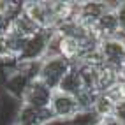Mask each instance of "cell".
<instances>
[{
  "instance_id": "ba28073f",
  "label": "cell",
  "mask_w": 125,
  "mask_h": 125,
  "mask_svg": "<svg viewBox=\"0 0 125 125\" xmlns=\"http://www.w3.org/2000/svg\"><path fill=\"white\" fill-rule=\"evenodd\" d=\"M56 90L63 92V94H69V95H74V97H78L81 94V92H83V81H81L78 67H74V65H72V69L63 76L62 83L58 85Z\"/></svg>"
},
{
  "instance_id": "9a60e30c",
  "label": "cell",
  "mask_w": 125,
  "mask_h": 125,
  "mask_svg": "<svg viewBox=\"0 0 125 125\" xmlns=\"http://www.w3.org/2000/svg\"><path fill=\"white\" fill-rule=\"evenodd\" d=\"M12 125H30V123H23V122H14Z\"/></svg>"
},
{
  "instance_id": "7a4b0ae2",
  "label": "cell",
  "mask_w": 125,
  "mask_h": 125,
  "mask_svg": "<svg viewBox=\"0 0 125 125\" xmlns=\"http://www.w3.org/2000/svg\"><path fill=\"white\" fill-rule=\"evenodd\" d=\"M48 109L51 113L53 122H60V123H69L81 113L78 97L63 94L60 90H53Z\"/></svg>"
},
{
  "instance_id": "3957f363",
  "label": "cell",
  "mask_w": 125,
  "mask_h": 125,
  "mask_svg": "<svg viewBox=\"0 0 125 125\" xmlns=\"http://www.w3.org/2000/svg\"><path fill=\"white\" fill-rule=\"evenodd\" d=\"M99 55L102 65L118 69L125 60V37H111L99 42Z\"/></svg>"
},
{
  "instance_id": "4fadbf2b",
  "label": "cell",
  "mask_w": 125,
  "mask_h": 125,
  "mask_svg": "<svg viewBox=\"0 0 125 125\" xmlns=\"http://www.w3.org/2000/svg\"><path fill=\"white\" fill-rule=\"evenodd\" d=\"M97 125H125V123H122L120 120H116L115 116H107V118L99 120V123H97Z\"/></svg>"
},
{
  "instance_id": "30bf717a",
  "label": "cell",
  "mask_w": 125,
  "mask_h": 125,
  "mask_svg": "<svg viewBox=\"0 0 125 125\" xmlns=\"http://www.w3.org/2000/svg\"><path fill=\"white\" fill-rule=\"evenodd\" d=\"M21 9V4L18 2H7V0H0V21H7Z\"/></svg>"
},
{
  "instance_id": "5b68a950",
  "label": "cell",
  "mask_w": 125,
  "mask_h": 125,
  "mask_svg": "<svg viewBox=\"0 0 125 125\" xmlns=\"http://www.w3.org/2000/svg\"><path fill=\"white\" fill-rule=\"evenodd\" d=\"M21 11L41 30H53V18H51V11H49V2H23Z\"/></svg>"
},
{
  "instance_id": "277c9868",
  "label": "cell",
  "mask_w": 125,
  "mask_h": 125,
  "mask_svg": "<svg viewBox=\"0 0 125 125\" xmlns=\"http://www.w3.org/2000/svg\"><path fill=\"white\" fill-rule=\"evenodd\" d=\"M53 90H49L44 83H41L37 78L28 83L25 94L21 95V106H28L34 109H46L49 106V99H51Z\"/></svg>"
},
{
  "instance_id": "52a82bcc",
  "label": "cell",
  "mask_w": 125,
  "mask_h": 125,
  "mask_svg": "<svg viewBox=\"0 0 125 125\" xmlns=\"http://www.w3.org/2000/svg\"><path fill=\"white\" fill-rule=\"evenodd\" d=\"M23 41L16 39L7 32H0V62H12L16 63L21 49Z\"/></svg>"
},
{
  "instance_id": "8fae6325",
  "label": "cell",
  "mask_w": 125,
  "mask_h": 125,
  "mask_svg": "<svg viewBox=\"0 0 125 125\" xmlns=\"http://www.w3.org/2000/svg\"><path fill=\"white\" fill-rule=\"evenodd\" d=\"M113 11H115V16H116L120 35L125 37V2H116L115 7H113Z\"/></svg>"
},
{
  "instance_id": "8992f818",
  "label": "cell",
  "mask_w": 125,
  "mask_h": 125,
  "mask_svg": "<svg viewBox=\"0 0 125 125\" xmlns=\"http://www.w3.org/2000/svg\"><path fill=\"white\" fill-rule=\"evenodd\" d=\"M41 28L37 27V25L32 21L27 14H25L21 9L16 12L12 18L9 20V27H7V34H11L14 35L16 39H30V37H34L35 34H39Z\"/></svg>"
},
{
  "instance_id": "5bb4252c",
  "label": "cell",
  "mask_w": 125,
  "mask_h": 125,
  "mask_svg": "<svg viewBox=\"0 0 125 125\" xmlns=\"http://www.w3.org/2000/svg\"><path fill=\"white\" fill-rule=\"evenodd\" d=\"M118 74H120V79L125 83V60L122 62V65L118 67Z\"/></svg>"
},
{
  "instance_id": "7c38bea8",
  "label": "cell",
  "mask_w": 125,
  "mask_h": 125,
  "mask_svg": "<svg viewBox=\"0 0 125 125\" xmlns=\"http://www.w3.org/2000/svg\"><path fill=\"white\" fill-rule=\"evenodd\" d=\"M113 116L116 120H120L122 123H125V99L122 102H118L115 106V111H113Z\"/></svg>"
},
{
  "instance_id": "6da1fadb",
  "label": "cell",
  "mask_w": 125,
  "mask_h": 125,
  "mask_svg": "<svg viewBox=\"0 0 125 125\" xmlns=\"http://www.w3.org/2000/svg\"><path fill=\"white\" fill-rule=\"evenodd\" d=\"M71 69H72V63L69 60H65L63 56H46L39 63L37 79L41 83H44L49 90H56L63 76Z\"/></svg>"
},
{
  "instance_id": "9c48e42d",
  "label": "cell",
  "mask_w": 125,
  "mask_h": 125,
  "mask_svg": "<svg viewBox=\"0 0 125 125\" xmlns=\"http://www.w3.org/2000/svg\"><path fill=\"white\" fill-rule=\"evenodd\" d=\"M113 111H115V104L104 94H97L95 101H94V106H92V113H94L99 120H102V118H107V116H113Z\"/></svg>"
}]
</instances>
